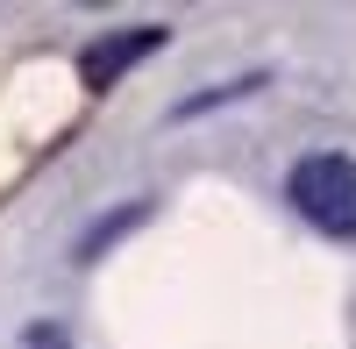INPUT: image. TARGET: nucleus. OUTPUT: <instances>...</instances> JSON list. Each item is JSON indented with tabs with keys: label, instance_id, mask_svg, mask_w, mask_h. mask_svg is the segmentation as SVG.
<instances>
[{
	"label": "nucleus",
	"instance_id": "1",
	"mask_svg": "<svg viewBox=\"0 0 356 349\" xmlns=\"http://www.w3.org/2000/svg\"><path fill=\"white\" fill-rule=\"evenodd\" d=\"M285 200L300 207V221L321 228V236L356 243V157H342V150L300 157V164H292V179H285Z\"/></svg>",
	"mask_w": 356,
	"mask_h": 349
},
{
	"label": "nucleus",
	"instance_id": "4",
	"mask_svg": "<svg viewBox=\"0 0 356 349\" xmlns=\"http://www.w3.org/2000/svg\"><path fill=\"white\" fill-rule=\"evenodd\" d=\"M22 349H72V335H65V321H36L22 335Z\"/></svg>",
	"mask_w": 356,
	"mask_h": 349
},
{
	"label": "nucleus",
	"instance_id": "3",
	"mask_svg": "<svg viewBox=\"0 0 356 349\" xmlns=\"http://www.w3.org/2000/svg\"><path fill=\"white\" fill-rule=\"evenodd\" d=\"M143 221H150V200H122L114 214H100V221L79 236V250H72V257H79V264H100V250H114V243H122L129 228H143Z\"/></svg>",
	"mask_w": 356,
	"mask_h": 349
},
{
	"label": "nucleus",
	"instance_id": "2",
	"mask_svg": "<svg viewBox=\"0 0 356 349\" xmlns=\"http://www.w3.org/2000/svg\"><path fill=\"white\" fill-rule=\"evenodd\" d=\"M171 43V29L164 22H136V29H114V36H93L79 50V86L86 93H107V86H122L150 50H164Z\"/></svg>",
	"mask_w": 356,
	"mask_h": 349
}]
</instances>
